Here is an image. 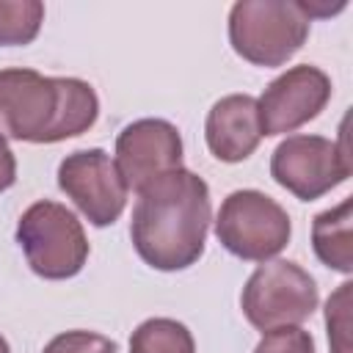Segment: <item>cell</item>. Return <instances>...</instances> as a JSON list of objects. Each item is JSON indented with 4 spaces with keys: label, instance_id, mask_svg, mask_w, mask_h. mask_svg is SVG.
<instances>
[{
    "label": "cell",
    "instance_id": "cell-1",
    "mask_svg": "<svg viewBox=\"0 0 353 353\" xmlns=\"http://www.w3.org/2000/svg\"><path fill=\"white\" fill-rule=\"evenodd\" d=\"M210 223V188L196 171L182 165L138 190L130 240L149 268L174 273L201 259Z\"/></svg>",
    "mask_w": 353,
    "mask_h": 353
},
{
    "label": "cell",
    "instance_id": "cell-2",
    "mask_svg": "<svg viewBox=\"0 0 353 353\" xmlns=\"http://www.w3.org/2000/svg\"><path fill=\"white\" fill-rule=\"evenodd\" d=\"M99 116V97L80 77H47L36 69H0V135L25 143H58L83 135Z\"/></svg>",
    "mask_w": 353,
    "mask_h": 353
},
{
    "label": "cell",
    "instance_id": "cell-3",
    "mask_svg": "<svg viewBox=\"0 0 353 353\" xmlns=\"http://www.w3.org/2000/svg\"><path fill=\"white\" fill-rule=\"evenodd\" d=\"M303 0H237L229 11V44L254 66H284L309 39Z\"/></svg>",
    "mask_w": 353,
    "mask_h": 353
},
{
    "label": "cell",
    "instance_id": "cell-4",
    "mask_svg": "<svg viewBox=\"0 0 353 353\" xmlns=\"http://www.w3.org/2000/svg\"><path fill=\"white\" fill-rule=\"evenodd\" d=\"M17 243L28 259V268L47 281L77 276L91 251L77 215L50 199L33 201L19 215Z\"/></svg>",
    "mask_w": 353,
    "mask_h": 353
},
{
    "label": "cell",
    "instance_id": "cell-5",
    "mask_svg": "<svg viewBox=\"0 0 353 353\" xmlns=\"http://www.w3.org/2000/svg\"><path fill=\"white\" fill-rule=\"evenodd\" d=\"M218 243L237 259L270 262L292 237L287 210L262 190H232L215 215Z\"/></svg>",
    "mask_w": 353,
    "mask_h": 353
},
{
    "label": "cell",
    "instance_id": "cell-6",
    "mask_svg": "<svg viewBox=\"0 0 353 353\" xmlns=\"http://www.w3.org/2000/svg\"><path fill=\"white\" fill-rule=\"evenodd\" d=\"M317 303V281L292 259L262 262L240 292L245 320L262 334L284 325H301L314 314Z\"/></svg>",
    "mask_w": 353,
    "mask_h": 353
},
{
    "label": "cell",
    "instance_id": "cell-7",
    "mask_svg": "<svg viewBox=\"0 0 353 353\" xmlns=\"http://www.w3.org/2000/svg\"><path fill=\"white\" fill-rule=\"evenodd\" d=\"M350 149L323 135H287L270 154V176L301 201H314L350 176Z\"/></svg>",
    "mask_w": 353,
    "mask_h": 353
},
{
    "label": "cell",
    "instance_id": "cell-8",
    "mask_svg": "<svg viewBox=\"0 0 353 353\" xmlns=\"http://www.w3.org/2000/svg\"><path fill=\"white\" fill-rule=\"evenodd\" d=\"M58 188L94 226H110L127 207V185L105 149H77L58 165Z\"/></svg>",
    "mask_w": 353,
    "mask_h": 353
},
{
    "label": "cell",
    "instance_id": "cell-9",
    "mask_svg": "<svg viewBox=\"0 0 353 353\" xmlns=\"http://www.w3.org/2000/svg\"><path fill=\"white\" fill-rule=\"evenodd\" d=\"M331 77L312 63H298L273 77L256 99L259 130L265 138L287 135L317 119L331 99Z\"/></svg>",
    "mask_w": 353,
    "mask_h": 353
},
{
    "label": "cell",
    "instance_id": "cell-10",
    "mask_svg": "<svg viewBox=\"0 0 353 353\" xmlns=\"http://www.w3.org/2000/svg\"><path fill=\"white\" fill-rule=\"evenodd\" d=\"M127 190H143L157 176L182 168V135L165 119H138L116 138L113 157Z\"/></svg>",
    "mask_w": 353,
    "mask_h": 353
},
{
    "label": "cell",
    "instance_id": "cell-11",
    "mask_svg": "<svg viewBox=\"0 0 353 353\" xmlns=\"http://www.w3.org/2000/svg\"><path fill=\"white\" fill-rule=\"evenodd\" d=\"M204 138H207V149L221 163L248 160L262 141L256 99L251 94L221 97L207 113Z\"/></svg>",
    "mask_w": 353,
    "mask_h": 353
},
{
    "label": "cell",
    "instance_id": "cell-12",
    "mask_svg": "<svg viewBox=\"0 0 353 353\" xmlns=\"http://www.w3.org/2000/svg\"><path fill=\"white\" fill-rule=\"evenodd\" d=\"M312 248L317 259L336 270L353 273V199H342L336 207L323 210L312 221Z\"/></svg>",
    "mask_w": 353,
    "mask_h": 353
},
{
    "label": "cell",
    "instance_id": "cell-13",
    "mask_svg": "<svg viewBox=\"0 0 353 353\" xmlns=\"http://www.w3.org/2000/svg\"><path fill=\"white\" fill-rule=\"evenodd\" d=\"M130 353H196L193 334L174 317H149L130 336Z\"/></svg>",
    "mask_w": 353,
    "mask_h": 353
},
{
    "label": "cell",
    "instance_id": "cell-14",
    "mask_svg": "<svg viewBox=\"0 0 353 353\" xmlns=\"http://www.w3.org/2000/svg\"><path fill=\"white\" fill-rule=\"evenodd\" d=\"M44 22V3L39 0H0V47L30 44Z\"/></svg>",
    "mask_w": 353,
    "mask_h": 353
},
{
    "label": "cell",
    "instance_id": "cell-15",
    "mask_svg": "<svg viewBox=\"0 0 353 353\" xmlns=\"http://www.w3.org/2000/svg\"><path fill=\"white\" fill-rule=\"evenodd\" d=\"M350 281L339 284V290L328 298L325 303V325H328V345L331 353H350V342H347V309H350Z\"/></svg>",
    "mask_w": 353,
    "mask_h": 353
},
{
    "label": "cell",
    "instance_id": "cell-16",
    "mask_svg": "<svg viewBox=\"0 0 353 353\" xmlns=\"http://www.w3.org/2000/svg\"><path fill=\"white\" fill-rule=\"evenodd\" d=\"M41 353H116V342L105 334L74 328L52 336Z\"/></svg>",
    "mask_w": 353,
    "mask_h": 353
},
{
    "label": "cell",
    "instance_id": "cell-17",
    "mask_svg": "<svg viewBox=\"0 0 353 353\" xmlns=\"http://www.w3.org/2000/svg\"><path fill=\"white\" fill-rule=\"evenodd\" d=\"M254 353H317V350L309 331H303L301 325H284L265 331Z\"/></svg>",
    "mask_w": 353,
    "mask_h": 353
},
{
    "label": "cell",
    "instance_id": "cell-18",
    "mask_svg": "<svg viewBox=\"0 0 353 353\" xmlns=\"http://www.w3.org/2000/svg\"><path fill=\"white\" fill-rule=\"evenodd\" d=\"M17 182V157L6 141V135H0V193L8 190Z\"/></svg>",
    "mask_w": 353,
    "mask_h": 353
},
{
    "label": "cell",
    "instance_id": "cell-19",
    "mask_svg": "<svg viewBox=\"0 0 353 353\" xmlns=\"http://www.w3.org/2000/svg\"><path fill=\"white\" fill-rule=\"evenodd\" d=\"M0 353H11V347H8V342H6L3 334H0Z\"/></svg>",
    "mask_w": 353,
    "mask_h": 353
}]
</instances>
